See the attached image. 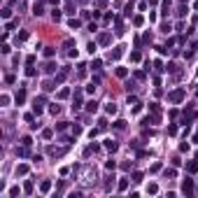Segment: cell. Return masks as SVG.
Masks as SVG:
<instances>
[{"instance_id":"cell-56","label":"cell","mask_w":198,"mask_h":198,"mask_svg":"<svg viewBox=\"0 0 198 198\" xmlns=\"http://www.w3.org/2000/svg\"><path fill=\"white\" fill-rule=\"evenodd\" d=\"M177 2H179V5H184V2H189V0H177Z\"/></svg>"},{"instance_id":"cell-9","label":"cell","mask_w":198,"mask_h":198,"mask_svg":"<svg viewBox=\"0 0 198 198\" xmlns=\"http://www.w3.org/2000/svg\"><path fill=\"white\" fill-rule=\"evenodd\" d=\"M63 12L70 14V16H75V0H66V9Z\"/></svg>"},{"instance_id":"cell-51","label":"cell","mask_w":198,"mask_h":198,"mask_svg":"<svg viewBox=\"0 0 198 198\" xmlns=\"http://www.w3.org/2000/svg\"><path fill=\"white\" fill-rule=\"evenodd\" d=\"M159 170H161V163H154L152 168H149V172H159Z\"/></svg>"},{"instance_id":"cell-7","label":"cell","mask_w":198,"mask_h":198,"mask_svg":"<svg viewBox=\"0 0 198 198\" xmlns=\"http://www.w3.org/2000/svg\"><path fill=\"white\" fill-rule=\"evenodd\" d=\"M66 149H68V147H63V149H58V147H49V149H47V154H49V156H63V154H66Z\"/></svg>"},{"instance_id":"cell-52","label":"cell","mask_w":198,"mask_h":198,"mask_svg":"<svg viewBox=\"0 0 198 198\" xmlns=\"http://www.w3.org/2000/svg\"><path fill=\"white\" fill-rule=\"evenodd\" d=\"M105 168H107V170H114V168H117V163H114V161H107V163H105Z\"/></svg>"},{"instance_id":"cell-48","label":"cell","mask_w":198,"mask_h":198,"mask_svg":"<svg viewBox=\"0 0 198 198\" xmlns=\"http://www.w3.org/2000/svg\"><path fill=\"white\" fill-rule=\"evenodd\" d=\"M165 70H168V72H177V66H175V63H168Z\"/></svg>"},{"instance_id":"cell-50","label":"cell","mask_w":198,"mask_h":198,"mask_svg":"<svg viewBox=\"0 0 198 198\" xmlns=\"http://www.w3.org/2000/svg\"><path fill=\"white\" fill-rule=\"evenodd\" d=\"M91 68H93V70H100V58H93V63H91Z\"/></svg>"},{"instance_id":"cell-38","label":"cell","mask_w":198,"mask_h":198,"mask_svg":"<svg viewBox=\"0 0 198 198\" xmlns=\"http://www.w3.org/2000/svg\"><path fill=\"white\" fill-rule=\"evenodd\" d=\"M24 40H28V33H26V31H21V33L16 35V42H24Z\"/></svg>"},{"instance_id":"cell-4","label":"cell","mask_w":198,"mask_h":198,"mask_svg":"<svg viewBox=\"0 0 198 198\" xmlns=\"http://www.w3.org/2000/svg\"><path fill=\"white\" fill-rule=\"evenodd\" d=\"M191 191H194V179H191V177H187V179L182 182V194H187V196H189Z\"/></svg>"},{"instance_id":"cell-57","label":"cell","mask_w":198,"mask_h":198,"mask_svg":"<svg viewBox=\"0 0 198 198\" xmlns=\"http://www.w3.org/2000/svg\"><path fill=\"white\" fill-rule=\"evenodd\" d=\"M82 2H89V0H82Z\"/></svg>"},{"instance_id":"cell-16","label":"cell","mask_w":198,"mask_h":198,"mask_svg":"<svg viewBox=\"0 0 198 198\" xmlns=\"http://www.w3.org/2000/svg\"><path fill=\"white\" fill-rule=\"evenodd\" d=\"M33 14H35V16H42V14H44V7H42V2H35V5H33Z\"/></svg>"},{"instance_id":"cell-24","label":"cell","mask_w":198,"mask_h":198,"mask_svg":"<svg viewBox=\"0 0 198 198\" xmlns=\"http://www.w3.org/2000/svg\"><path fill=\"white\" fill-rule=\"evenodd\" d=\"M114 75H117V77H121V79H124V77H126V75H128V70H126V68H117V70H114Z\"/></svg>"},{"instance_id":"cell-21","label":"cell","mask_w":198,"mask_h":198,"mask_svg":"<svg viewBox=\"0 0 198 198\" xmlns=\"http://www.w3.org/2000/svg\"><path fill=\"white\" fill-rule=\"evenodd\" d=\"M105 112H107V114H117V105H114V103H107V105H105Z\"/></svg>"},{"instance_id":"cell-25","label":"cell","mask_w":198,"mask_h":198,"mask_svg":"<svg viewBox=\"0 0 198 198\" xmlns=\"http://www.w3.org/2000/svg\"><path fill=\"white\" fill-rule=\"evenodd\" d=\"M142 177H145V175H142L140 170H135V172L131 175V182H142Z\"/></svg>"},{"instance_id":"cell-37","label":"cell","mask_w":198,"mask_h":198,"mask_svg":"<svg viewBox=\"0 0 198 198\" xmlns=\"http://www.w3.org/2000/svg\"><path fill=\"white\" fill-rule=\"evenodd\" d=\"M24 191H26V194H33V182H31V179L24 184Z\"/></svg>"},{"instance_id":"cell-2","label":"cell","mask_w":198,"mask_h":198,"mask_svg":"<svg viewBox=\"0 0 198 198\" xmlns=\"http://www.w3.org/2000/svg\"><path fill=\"white\" fill-rule=\"evenodd\" d=\"M44 103H47V98H44V96H35V100H33V112L37 114V117L44 112Z\"/></svg>"},{"instance_id":"cell-5","label":"cell","mask_w":198,"mask_h":198,"mask_svg":"<svg viewBox=\"0 0 198 198\" xmlns=\"http://www.w3.org/2000/svg\"><path fill=\"white\" fill-rule=\"evenodd\" d=\"M14 100H16V105H24V103H26V89H24V86H21V89L16 91Z\"/></svg>"},{"instance_id":"cell-17","label":"cell","mask_w":198,"mask_h":198,"mask_svg":"<svg viewBox=\"0 0 198 198\" xmlns=\"http://www.w3.org/2000/svg\"><path fill=\"white\" fill-rule=\"evenodd\" d=\"M40 191H42V194H49V191H51V182H49V179H44V182L40 184Z\"/></svg>"},{"instance_id":"cell-49","label":"cell","mask_w":198,"mask_h":198,"mask_svg":"<svg viewBox=\"0 0 198 198\" xmlns=\"http://www.w3.org/2000/svg\"><path fill=\"white\" fill-rule=\"evenodd\" d=\"M86 49H89V54H93V51H96V42H89V44H86Z\"/></svg>"},{"instance_id":"cell-53","label":"cell","mask_w":198,"mask_h":198,"mask_svg":"<svg viewBox=\"0 0 198 198\" xmlns=\"http://www.w3.org/2000/svg\"><path fill=\"white\" fill-rule=\"evenodd\" d=\"M33 63H35V56H33V54H31V56L26 58V66H33Z\"/></svg>"},{"instance_id":"cell-30","label":"cell","mask_w":198,"mask_h":198,"mask_svg":"<svg viewBox=\"0 0 198 198\" xmlns=\"http://www.w3.org/2000/svg\"><path fill=\"white\" fill-rule=\"evenodd\" d=\"M58 112H61V105H56V103H54V105H49V114H54V117H56Z\"/></svg>"},{"instance_id":"cell-36","label":"cell","mask_w":198,"mask_h":198,"mask_svg":"<svg viewBox=\"0 0 198 198\" xmlns=\"http://www.w3.org/2000/svg\"><path fill=\"white\" fill-rule=\"evenodd\" d=\"M68 24H70V28H79V26H82V21H79V19H70Z\"/></svg>"},{"instance_id":"cell-44","label":"cell","mask_w":198,"mask_h":198,"mask_svg":"<svg viewBox=\"0 0 198 198\" xmlns=\"http://www.w3.org/2000/svg\"><path fill=\"white\" fill-rule=\"evenodd\" d=\"M187 12H189V9H187V7H184V5H179V9H177V16H184V14H187Z\"/></svg>"},{"instance_id":"cell-46","label":"cell","mask_w":198,"mask_h":198,"mask_svg":"<svg viewBox=\"0 0 198 198\" xmlns=\"http://www.w3.org/2000/svg\"><path fill=\"white\" fill-rule=\"evenodd\" d=\"M72 133L79 135V133H82V126H79V124H72Z\"/></svg>"},{"instance_id":"cell-32","label":"cell","mask_w":198,"mask_h":198,"mask_svg":"<svg viewBox=\"0 0 198 198\" xmlns=\"http://www.w3.org/2000/svg\"><path fill=\"white\" fill-rule=\"evenodd\" d=\"M165 177L175 179V177H177V170H175V168H165Z\"/></svg>"},{"instance_id":"cell-13","label":"cell","mask_w":198,"mask_h":198,"mask_svg":"<svg viewBox=\"0 0 198 198\" xmlns=\"http://www.w3.org/2000/svg\"><path fill=\"white\" fill-rule=\"evenodd\" d=\"M98 42H100V44H110V42H112V35H110V33H100L98 35Z\"/></svg>"},{"instance_id":"cell-12","label":"cell","mask_w":198,"mask_h":198,"mask_svg":"<svg viewBox=\"0 0 198 198\" xmlns=\"http://www.w3.org/2000/svg\"><path fill=\"white\" fill-rule=\"evenodd\" d=\"M98 152H100L98 145H89V147L84 149V156H91V154H98Z\"/></svg>"},{"instance_id":"cell-19","label":"cell","mask_w":198,"mask_h":198,"mask_svg":"<svg viewBox=\"0 0 198 198\" xmlns=\"http://www.w3.org/2000/svg\"><path fill=\"white\" fill-rule=\"evenodd\" d=\"M168 12H170V0H163V2H161V14L168 16Z\"/></svg>"},{"instance_id":"cell-3","label":"cell","mask_w":198,"mask_h":198,"mask_svg":"<svg viewBox=\"0 0 198 198\" xmlns=\"http://www.w3.org/2000/svg\"><path fill=\"white\" fill-rule=\"evenodd\" d=\"M82 105H84V103H82V89H75V98H72V112H77Z\"/></svg>"},{"instance_id":"cell-33","label":"cell","mask_w":198,"mask_h":198,"mask_svg":"<svg viewBox=\"0 0 198 198\" xmlns=\"http://www.w3.org/2000/svg\"><path fill=\"white\" fill-rule=\"evenodd\" d=\"M142 24H145V19H142V16H133V26H135V28H140Z\"/></svg>"},{"instance_id":"cell-39","label":"cell","mask_w":198,"mask_h":198,"mask_svg":"<svg viewBox=\"0 0 198 198\" xmlns=\"http://www.w3.org/2000/svg\"><path fill=\"white\" fill-rule=\"evenodd\" d=\"M68 96H70V89H61V91H58V98H68Z\"/></svg>"},{"instance_id":"cell-20","label":"cell","mask_w":198,"mask_h":198,"mask_svg":"<svg viewBox=\"0 0 198 198\" xmlns=\"http://www.w3.org/2000/svg\"><path fill=\"white\" fill-rule=\"evenodd\" d=\"M44 72H47V75H51V72H56V63H54V61H49V63L44 66Z\"/></svg>"},{"instance_id":"cell-43","label":"cell","mask_w":198,"mask_h":198,"mask_svg":"<svg viewBox=\"0 0 198 198\" xmlns=\"http://www.w3.org/2000/svg\"><path fill=\"white\" fill-rule=\"evenodd\" d=\"M19 196V187H12V189H9V198H16Z\"/></svg>"},{"instance_id":"cell-47","label":"cell","mask_w":198,"mask_h":198,"mask_svg":"<svg viewBox=\"0 0 198 198\" xmlns=\"http://www.w3.org/2000/svg\"><path fill=\"white\" fill-rule=\"evenodd\" d=\"M175 133H177V126H175V124H170V126H168V135H175Z\"/></svg>"},{"instance_id":"cell-35","label":"cell","mask_w":198,"mask_h":198,"mask_svg":"<svg viewBox=\"0 0 198 198\" xmlns=\"http://www.w3.org/2000/svg\"><path fill=\"white\" fill-rule=\"evenodd\" d=\"M0 16H2V19H9V16H12V9H9V7H5V9L0 12Z\"/></svg>"},{"instance_id":"cell-40","label":"cell","mask_w":198,"mask_h":198,"mask_svg":"<svg viewBox=\"0 0 198 198\" xmlns=\"http://www.w3.org/2000/svg\"><path fill=\"white\" fill-rule=\"evenodd\" d=\"M51 135H54V131H51V128H44V131H42V137H44V140H49Z\"/></svg>"},{"instance_id":"cell-22","label":"cell","mask_w":198,"mask_h":198,"mask_svg":"<svg viewBox=\"0 0 198 198\" xmlns=\"http://www.w3.org/2000/svg\"><path fill=\"white\" fill-rule=\"evenodd\" d=\"M149 112H152V114H161V107H159V103H149Z\"/></svg>"},{"instance_id":"cell-59","label":"cell","mask_w":198,"mask_h":198,"mask_svg":"<svg viewBox=\"0 0 198 198\" xmlns=\"http://www.w3.org/2000/svg\"><path fill=\"white\" fill-rule=\"evenodd\" d=\"M196 77H198V70H196Z\"/></svg>"},{"instance_id":"cell-41","label":"cell","mask_w":198,"mask_h":198,"mask_svg":"<svg viewBox=\"0 0 198 198\" xmlns=\"http://www.w3.org/2000/svg\"><path fill=\"white\" fill-rule=\"evenodd\" d=\"M35 75H37V72H35V68H33V66L26 68V77H35Z\"/></svg>"},{"instance_id":"cell-6","label":"cell","mask_w":198,"mask_h":198,"mask_svg":"<svg viewBox=\"0 0 198 198\" xmlns=\"http://www.w3.org/2000/svg\"><path fill=\"white\" fill-rule=\"evenodd\" d=\"M124 54V47H114V51H110V61H119Z\"/></svg>"},{"instance_id":"cell-26","label":"cell","mask_w":198,"mask_h":198,"mask_svg":"<svg viewBox=\"0 0 198 198\" xmlns=\"http://www.w3.org/2000/svg\"><path fill=\"white\" fill-rule=\"evenodd\" d=\"M133 7H135L133 0H131V2H126V7H124V14H126V16H131V14H133Z\"/></svg>"},{"instance_id":"cell-31","label":"cell","mask_w":198,"mask_h":198,"mask_svg":"<svg viewBox=\"0 0 198 198\" xmlns=\"http://www.w3.org/2000/svg\"><path fill=\"white\" fill-rule=\"evenodd\" d=\"M114 128H117V131H124V128H126V121H124V119H117V121H114Z\"/></svg>"},{"instance_id":"cell-58","label":"cell","mask_w":198,"mask_h":198,"mask_svg":"<svg viewBox=\"0 0 198 198\" xmlns=\"http://www.w3.org/2000/svg\"><path fill=\"white\" fill-rule=\"evenodd\" d=\"M9 2H16V0H9Z\"/></svg>"},{"instance_id":"cell-60","label":"cell","mask_w":198,"mask_h":198,"mask_svg":"<svg viewBox=\"0 0 198 198\" xmlns=\"http://www.w3.org/2000/svg\"><path fill=\"white\" fill-rule=\"evenodd\" d=\"M196 159H198V152H196Z\"/></svg>"},{"instance_id":"cell-23","label":"cell","mask_w":198,"mask_h":198,"mask_svg":"<svg viewBox=\"0 0 198 198\" xmlns=\"http://www.w3.org/2000/svg\"><path fill=\"white\" fill-rule=\"evenodd\" d=\"M117 189H119V191H126V189H128V179H126V177H121V179H119V187H117Z\"/></svg>"},{"instance_id":"cell-42","label":"cell","mask_w":198,"mask_h":198,"mask_svg":"<svg viewBox=\"0 0 198 198\" xmlns=\"http://www.w3.org/2000/svg\"><path fill=\"white\" fill-rule=\"evenodd\" d=\"M140 58H142V56H140V51H133V54H131V61H133V63H137Z\"/></svg>"},{"instance_id":"cell-14","label":"cell","mask_w":198,"mask_h":198,"mask_svg":"<svg viewBox=\"0 0 198 198\" xmlns=\"http://www.w3.org/2000/svg\"><path fill=\"white\" fill-rule=\"evenodd\" d=\"M145 191H147V194H149V196H154V194H159V184H154V182H149V184H147V189H145Z\"/></svg>"},{"instance_id":"cell-8","label":"cell","mask_w":198,"mask_h":198,"mask_svg":"<svg viewBox=\"0 0 198 198\" xmlns=\"http://www.w3.org/2000/svg\"><path fill=\"white\" fill-rule=\"evenodd\" d=\"M28 170H31V168H28L26 163H19V165H16V170H14V172H16V177H24V175H28Z\"/></svg>"},{"instance_id":"cell-54","label":"cell","mask_w":198,"mask_h":198,"mask_svg":"<svg viewBox=\"0 0 198 198\" xmlns=\"http://www.w3.org/2000/svg\"><path fill=\"white\" fill-rule=\"evenodd\" d=\"M72 44H75L72 40H66V42H63V47H66V49H72Z\"/></svg>"},{"instance_id":"cell-29","label":"cell","mask_w":198,"mask_h":198,"mask_svg":"<svg viewBox=\"0 0 198 198\" xmlns=\"http://www.w3.org/2000/svg\"><path fill=\"white\" fill-rule=\"evenodd\" d=\"M44 56H47V58H54V56H56V49H54V47H47V49H44Z\"/></svg>"},{"instance_id":"cell-15","label":"cell","mask_w":198,"mask_h":198,"mask_svg":"<svg viewBox=\"0 0 198 198\" xmlns=\"http://www.w3.org/2000/svg\"><path fill=\"white\" fill-rule=\"evenodd\" d=\"M187 172H191V175H194V172H198V159H196V161H189V163H187Z\"/></svg>"},{"instance_id":"cell-55","label":"cell","mask_w":198,"mask_h":198,"mask_svg":"<svg viewBox=\"0 0 198 198\" xmlns=\"http://www.w3.org/2000/svg\"><path fill=\"white\" fill-rule=\"evenodd\" d=\"M147 2H149V5H159V0H147Z\"/></svg>"},{"instance_id":"cell-34","label":"cell","mask_w":198,"mask_h":198,"mask_svg":"<svg viewBox=\"0 0 198 198\" xmlns=\"http://www.w3.org/2000/svg\"><path fill=\"white\" fill-rule=\"evenodd\" d=\"M194 117H196L194 112H184V117H182V121H184V124H189V121H191Z\"/></svg>"},{"instance_id":"cell-18","label":"cell","mask_w":198,"mask_h":198,"mask_svg":"<svg viewBox=\"0 0 198 198\" xmlns=\"http://www.w3.org/2000/svg\"><path fill=\"white\" fill-rule=\"evenodd\" d=\"M114 26H117V35L124 33V24H121V16H114Z\"/></svg>"},{"instance_id":"cell-10","label":"cell","mask_w":198,"mask_h":198,"mask_svg":"<svg viewBox=\"0 0 198 198\" xmlns=\"http://www.w3.org/2000/svg\"><path fill=\"white\" fill-rule=\"evenodd\" d=\"M86 112H89V114H96V112H98V103H96V100H89V103H86Z\"/></svg>"},{"instance_id":"cell-28","label":"cell","mask_w":198,"mask_h":198,"mask_svg":"<svg viewBox=\"0 0 198 198\" xmlns=\"http://www.w3.org/2000/svg\"><path fill=\"white\" fill-rule=\"evenodd\" d=\"M61 16H63V14H61V9H56V7H54V9H51V19H54V21H61Z\"/></svg>"},{"instance_id":"cell-11","label":"cell","mask_w":198,"mask_h":198,"mask_svg":"<svg viewBox=\"0 0 198 198\" xmlns=\"http://www.w3.org/2000/svg\"><path fill=\"white\" fill-rule=\"evenodd\" d=\"M105 149H107V152H117V149H119V145L110 137V140H105Z\"/></svg>"},{"instance_id":"cell-27","label":"cell","mask_w":198,"mask_h":198,"mask_svg":"<svg viewBox=\"0 0 198 198\" xmlns=\"http://www.w3.org/2000/svg\"><path fill=\"white\" fill-rule=\"evenodd\" d=\"M170 31H172V26H170V21H163V24H161V33H170Z\"/></svg>"},{"instance_id":"cell-1","label":"cell","mask_w":198,"mask_h":198,"mask_svg":"<svg viewBox=\"0 0 198 198\" xmlns=\"http://www.w3.org/2000/svg\"><path fill=\"white\" fill-rule=\"evenodd\" d=\"M184 98H187V89H175V91H170V93H168V103H172V105L182 103Z\"/></svg>"},{"instance_id":"cell-45","label":"cell","mask_w":198,"mask_h":198,"mask_svg":"<svg viewBox=\"0 0 198 198\" xmlns=\"http://www.w3.org/2000/svg\"><path fill=\"white\" fill-rule=\"evenodd\" d=\"M21 145H26V147H31V145H33V140H31V137L26 135V137H21Z\"/></svg>"}]
</instances>
